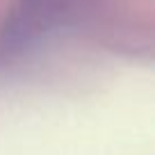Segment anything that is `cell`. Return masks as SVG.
<instances>
[{"label":"cell","instance_id":"obj_1","mask_svg":"<svg viewBox=\"0 0 155 155\" xmlns=\"http://www.w3.org/2000/svg\"><path fill=\"white\" fill-rule=\"evenodd\" d=\"M98 0H16L0 23V64L14 62L53 32L80 23Z\"/></svg>","mask_w":155,"mask_h":155}]
</instances>
